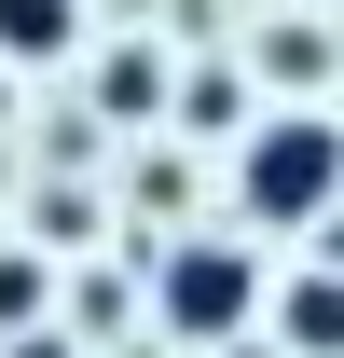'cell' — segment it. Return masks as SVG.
<instances>
[{"label":"cell","instance_id":"cell-3","mask_svg":"<svg viewBox=\"0 0 344 358\" xmlns=\"http://www.w3.org/2000/svg\"><path fill=\"white\" fill-rule=\"evenodd\" d=\"M83 42V0H0V69H55Z\"/></svg>","mask_w":344,"mask_h":358},{"label":"cell","instance_id":"cell-10","mask_svg":"<svg viewBox=\"0 0 344 358\" xmlns=\"http://www.w3.org/2000/svg\"><path fill=\"white\" fill-rule=\"evenodd\" d=\"M124 358H166V345H124Z\"/></svg>","mask_w":344,"mask_h":358},{"label":"cell","instance_id":"cell-1","mask_svg":"<svg viewBox=\"0 0 344 358\" xmlns=\"http://www.w3.org/2000/svg\"><path fill=\"white\" fill-rule=\"evenodd\" d=\"M234 193H248V221H331L344 207V124L331 110H261L248 152H234Z\"/></svg>","mask_w":344,"mask_h":358},{"label":"cell","instance_id":"cell-8","mask_svg":"<svg viewBox=\"0 0 344 358\" xmlns=\"http://www.w3.org/2000/svg\"><path fill=\"white\" fill-rule=\"evenodd\" d=\"M317 275H344V207H331V221H317Z\"/></svg>","mask_w":344,"mask_h":358},{"label":"cell","instance_id":"cell-9","mask_svg":"<svg viewBox=\"0 0 344 358\" xmlns=\"http://www.w3.org/2000/svg\"><path fill=\"white\" fill-rule=\"evenodd\" d=\"M220 358H289V345H261V331H248V345H220Z\"/></svg>","mask_w":344,"mask_h":358},{"label":"cell","instance_id":"cell-7","mask_svg":"<svg viewBox=\"0 0 344 358\" xmlns=\"http://www.w3.org/2000/svg\"><path fill=\"white\" fill-rule=\"evenodd\" d=\"M0 358H69V331H14V345H0Z\"/></svg>","mask_w":344,"mask_h":358},{"label":"cell","instance_id":"cell-6","mask_svg":"<svg viewBox=\"0 0 344 358\" xmlns=\"http://www.w3.org/2000/svg\"><path fill=\"white\" fill-rule=\"evenodd\" d=\"M28 317H42V262H28V248H0V331H28Z\"/></svg>","mask_w":344,"mask_h":358},{"label":"cell","instance_id":"cell-2","mask_svg":"<svg viewBox=\"0 0 344 358\" xmlns=\"http://www.w3.org/2000/svg\"><path fill=\"white\" fill-rule=\"evenodd\" d=\"M152 317H166V345H248L261 262L234 234H179V248H152Z\"/></svg>","mask_w":344,"mask_h":358},{"label":"cell","instance_id":"cell-5","mask_svg":"<svg viewBox=\"0 0 344 358\" xmlns=\"http://www.w3.org/2000/svg\"><path fill=\"white\" fill-rule=\"evenodd\" d=\"M96 110H110V124H152V110H166V55H152V42H124L110 69H96Z\"/></svg>","mask_w":344,"mask_h":358},{"label":"cell","instance_id":"cell-4","mask_svg":"<svg viewBox=\"0 0 344 358\" xmlns=\"http://www.w3.org/2000/svg\"><path fill=\"white\" fill-rule=\"evenodd\" d=\"M275 345L289 358H344V275H303L289 303H275Z\"/></svg>","mask_w":344,"mask_h":358}]
</instances>
